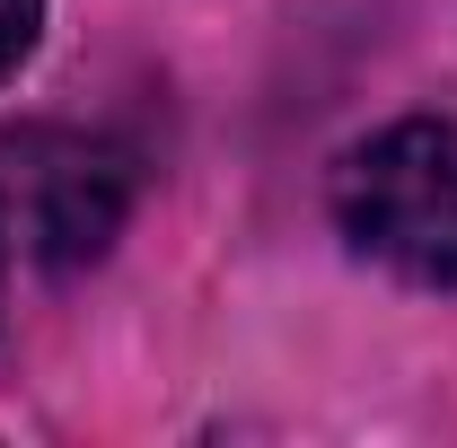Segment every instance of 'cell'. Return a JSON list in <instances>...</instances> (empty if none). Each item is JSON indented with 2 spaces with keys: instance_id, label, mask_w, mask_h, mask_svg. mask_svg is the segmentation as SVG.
Here are the masks:
<instances>
[{
  "instance_id": "1",
  "label": "cell",
  "mask_w": 457,
  "mask_h": 448,
  "mask_svg": "<svg viewBox=\"0 0 457 448\" xmlns=\"http://www.w3.org/2000/svg\"><path fill=\"white\" fill-rule=\"evenodd\" d=\"M335 228L352 255L413 290H457V123L404 114L335 168Z\"/></svg>"
},
{
  "instance_id": "2",
  "label": "cell",
  "mask_w": 457,
  "mask_h": 448,
  "mask_svg": "<svg viewBox=\"0 0 457 448\" xmlns=\"http://www.w3.org/2000/svg\"><path fill=\"white\" fill-rule=\"evenodd\" d=\"M123 212H132V168H123L114 141L71 132V123L0 132V228L45 273L97 264L123 228Z\"/></svg>"
},
{
  "instance_id": "3",
  "label": "cell",
  "mask_w": 457,
  "mask_h": 448,
  "mask_svg": "<svg viewBox=\"0 0 457 448\" xmlns=\"http://www.w3.org/2000/svg\"><path fill=\"white\" fill-rule=\"evenodd\" d=\"M36 36H45V0H0V79L36 54Z\"/></svg>"
},
{
  "instance_id": "4",
  "label": "cell",
  "mask_w": 457,
  "mask_h": 448,
  "mask_svg": "<svg viewBox=\"0 0 457 448\" xmlns=\"http://www.w3.org/2000/svg\"><path fill=\"white\" fill-rule=\"evenodd\" d=\"M0 273H9V228H0Z\"/></svg>"
}]
</instances>
